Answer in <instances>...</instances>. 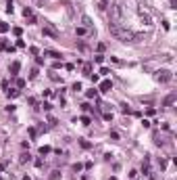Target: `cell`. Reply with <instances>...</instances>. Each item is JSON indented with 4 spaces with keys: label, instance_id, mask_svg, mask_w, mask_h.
<instances>
[{
    "label": "cell",
    "instance_id": "cell-7",
    "mask_svg": "<svg viewBox=\"0 0 177 180\" xmlns=\"http://www.w3.org/2000/svg\"><path fill=\"white\" fill-rule=\"evenodd\" d=\"M81 21H83V25H85V27H90V25H92V19H90V17H83Z\"/></svg>",
    "mask_w": 177,
    "mask_h": 180
},
{
    "label": "cell",
    "instance_id": "cell-11",
    "mask_svg": "<svg viewBox=\"0 0 177 180\" xmlns=\"http://www.w3.org/2000/svg\"><path fill=\"white\" fill-rule=\"evenodd\" d=\"M4 32H9V25L6 23H0V34H4Z\"/></svg>",
    "mask_w": 177,
    "mask_h": 180
},
{
    "label": "cell",
    "instance_id": "cell-8",
    "mask_svg": "<svg viewBox=\"0 0 177 180\" xmlns=\"http://www.w3.org/2000/svg\"><path fill=\"white\" fill-rule=\"evenodd\" d=\"M46 55H50V57H52V59H56V61H58V59H60V55H58V53H54V50H48V53H46Z\"/></svg>",
    "mask_w": 177,
    "mask_h": 180
},
{
    "label": "cell",
    "instance_id": "cell-2",
    "mask_svg": "<svg viewBox=\"0 0 177 180\" xmlns=\"http://www.w3.org/2000/svg\"><path fill=\"white\" fill-rule=\"evenodd\" d=\"M42 34H44V36H50V38H58V36H60V34H58V30H54L50 23H46V25H44Z\"/></svg>",
    "mask_w": 177,
    "mask_h": 180
},
{
    "label": "cell",
    "instance_id": "cell-10",
    "mask_svg": "<svg viewBox=\"0 0 177 180\" xmlns=\"http://www.w3.org/2000/svg\"><path fill=\"white\" fill-rule=\"evenodd\" d=\"M9 96H11V99H15V96H19V90H9Z\"/></svg>",
    "mask_w": 177,
    "mask_h": 180
},
{
    "label": "cell",
    "instance_id": "cell-1",
    "mask_svg": "<svg viewBox=\"0 0 177 180\" xmlns=\"http://www.w3.org/2000/svg\"><path fill=\"white\" fill-rule=\"evenodd\" d=\"M108 30H110V34H113L117 40H121V42H138V40H140V36H138V34L129 32V30H123L121 25H117V23H115V21L108 25Z\"/></svg>",
    "mask_w": 177,
    "mask_h": 180
},
{
    "label": "cell",
    "instance_id": "cell-6",
    "mask_svg": "<svg viewBox=\"0 0 177 180\" xmlns=\"http://www.w3.org/2000/svg\"><path fill=\"white\" fill-rule=\"evenodd\" d=\"M173 101H175V94H169V96L165 99V107H169V105H173Z\"/></svg>",
    "mask_w": 177,
    "mask_h": 180
},
{
    "label": "cell",
    "instance_id": "cell-12",
    "mask_svg": "<svg viewBox=\"0 0 177 180\" xmlns=\"http://www.w3.org/2000/svg\"><path fill=\"white\" fill-rule=\"evenodd\" d=\"M75 34H77V36H83V34H85V27H77Z\"/></svg>",
    "mask_w": 177,
    "mask_h": 180
},
{
    "label": "cell",
    "instance_id": "cell-13",
    "mask_svg": "<svg viewBox=\"0 0 177 180\" xmlns=\"http://www.w3.org/2000/svg\"><path fill=\"white\" fill-rule=\"evenodd\" d=\"M94 61H96V63H102V61H104V57H102V55H96V57H94Z\"/></svg>",
    "mask_w": 177,
    "mask_h": 180
},
{
    "label": "cell",
    "instance_id": "cell-14",
    "mask_svg": "<svg viewBox=\"0 0 177 180\" xmlns=\"http://www.w3.org/2000/svg\"><path fill=\"white\" fill-rule=\"evenodd\" d=\"M42 155H46V153H50V147H42V151H40Z\"/></svg>",
    "mask_w": 177,
    "mask_h": 180
},
{
    "label": "cell",
    "instance_id": "cell-3",
    "mask_svg": "<svg viewBox=\"0 0 177 180\" xmlns=\"http://www.w3.org/2000/svg\"><path fill=\"white\" fill-rule=\"evenodd\" d=\"M156 80H159L161 84L169 82V80H171V71H169V69H161V71H156Z\"/></svg>",
    "mask_w": 177,
    "mask_h": 180
},
{
    "label": "cell",
    "instance_id": "cell-4",
    "mask_svg": "<svg viewBox=\"0 0 177 180\" xmlns=\"http://www.w3.org/2000/svg\"><path fill=\"white\" fill-rule=\"evenodd\" d=\"M110 88H113V82H108V80H104V82L100 84V92H108Z\"/></svg>",
    "mask_w": 177,
    "mask_h": 180
},
{
    "label": "cell",
    "instance_id": "cell-5",
    "mask_svg": "<svg viewBox=\"0 0 177 180\" xmlns=\"http://www.w3.org/2000/svg\"><path fill=\"white\" fill-rule=\"evenodd\" d=\"M19 69H21V63H19V61H13V63H11V76H17Z\"/></svg>",
    "mask_w": 177,
    "mask_h": 180
},
{
    "label": "cell",
    "instance_id": "cell-9",
    "mask_svg": "<svg viewBox=\"0 0 177 180\" xmlns=\"http://www.w3.org/2000/svg\"><path fill=\"white\" fill-rule=\"evenodd\" d=\"M29 157H31V155H29V153H27V155H25V153H23V155H21V163H25V161H29Z\"/></svg>",
    "mask_w": 177,
    "mask_h": 180
}]
</instances>
